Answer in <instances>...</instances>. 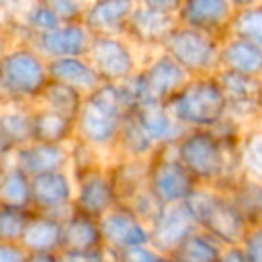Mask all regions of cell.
Wrapping results in <instances>:
<instances>
[{"label":"cell","instance_id":"cell-42","mask_svg":"<svg viewBox=\"0 0 262 262\" xmlns=\"http://www.w3.org/2000/svg\"><path fill=\"white\" fill-rule=\"evenodd\" d=\"M112 262H119V260H112Z\"/></svg>","mask_w":262,"mask_h":262},{"label":"cell","instance_id":"cell-18","mask_svg":"<svg viewBox=\"0 0 262 262\" xmlns=\"http://www.w3.org/2000/svg\"><path fill=\"white\" fill-rule=\"evenodd\" d=\"M133 113L158 151L174 147L187 133L165 102H151L133 110Z\"/></svg>","mask_w":262,"mask_h":262},{"label":"cell","instance_id":"cell-16","mask_svg":"<svg viewBox=\"0 0 262 262\" xmlns=\"http://www.w3.org/2000/svg\"><path fill=\"white\" fill-rule=\"evenodd\" d=\"M2 164H13L31 178L49 172H58L70 169V147L51 146V144L31 142L11 157L2 158Z\"/></svg>","mask_w":262,"mask_h":262},{"label":"cell","instance_id":"cell-23","mask_svg":"<svg viewBox=\"0 0 262 262\" xmlns=\"http://www.w3.org/2000/svg\"><path fill=\"white\" fill-rule=\"evenodd\" d=\"M34 142L51 146H70L76 140V122L51 110L34 106L33 112Z\"/></svg>","mask_w":262,"mask_h":262},{"label":"cell","instance_id":"cell-37","mask_svg":"<svg viewBox=\"0 0 262 262\" xmlns=\"http://www.w3.org/2000/svg\"><path fill=\"white\" fill-rule=\"evenodd\" d=\"M241 248L250 262H262V225L250 226Z\"/></svg>","mask_w":262,"mask_h":262},{"label":"cell","instance_id":"cell-6","mask_svg":"<svg viewBox=\"0 0 262 262\" xmlns=\"http://www.w3.org/2000/svg\"><path fill=\"white\" fill-rule=\"evenodd\" d=\"M221 38L178 26L162 51L183 67L190 77H208L221 70Z\"/></svg>","mask_w":262,"mask_h":262},{"label":"cell","instance_id":"cell-36","mask_svg":"<svg viewBox=\"0 0 262 262\" xmlns=\"http://www.w3.org/2000/svg\"><path fill=\"white\" fill-rule=\"evenodd\" d=\"M113 260L119 262H172V258L169 255L160 253L158 250H155L151 244L140 248H133V250H127L124 253H120Z\"/></svg>","mask_w":262,"mask_h":262},{"label":"cell","instance_id":"cell-22","mask_svg":"<svg viewBox=\"0 0 262 262\" xmlns=\"http://www.w3.org/2000/svg\"><path fill=\"white\" fill-rule=\"evenodd\" d=\"M221 70L262 79V49L243 38L226 36L221 47Z\"/></svg>","mask_w":262,"mask_h":262},{"label":"cell","instance_id":"cell-29","mask_svg":"<svg viewBox=\"0 0 262 262\" xmlns=\"http://www.w3.org/2000/svg\"><path fill=\"white\" fill-rule=\"evenodd\" d=\"M235 16L230 26L228 36L243 38L262 49V2L235 0Z\"/></svg>","mask_w":262,"mask_h":262},{"label":"cell","instance_id":"cell-3","mask_svg":"<svg viewBox=\"0 0 262 262\" xmlns=\"http://www.w3.org/2000/svg\"><path fill=\"white\" fill-rule=\"evenodd\" d=\"M200 230L207 232L223 246H241L250 230V221L233 198L215 187H198L185 201Z\"/></svg>","mask_w":262,"mask_h":262},{"label":"cell","instance_id":"cell-12","mask_svg":"<svg viewBox=\"0 0 262 262\" xmlns=\"http://www.w3.org/2000/svg\"><path fill=\"white\" fill-rule=\"evenodd\" d=\"M151 246L164 255H172L200 230L190 210L182 205L164 207L158 215L149 223Z\"/></svg>","mask_w":262,"mask_h":262},{"label":"cell","instance_id":"cell-8","mask_svg":"<svg viewBox=\"0 0 262 262\" xmlns=\"http://www.w3.org/2000/svg\"><path fill=\"white\" fill-rule=\"evenodd\" d=\"M88 59L102 83L122 84L142 69L139 49L126 36H94Z\"/></svg>","mask_w":262,"mask_h":262},{"label":"cell","instance_id":"cell-4","mask_svg":"<svg viewBox=\"0 0 262 262\" xmlns=\"http://www.w3.org/2000/svg\"><path fill=\"white\" fill-rule=\"evenodd\" d=\"M167 106L187 131L214 129L228 119V99L215 76L192 77Z\"/></svg>","mask_w":262,"mask_h":262},{"label":"cell","instance_id":"cell-30","mask_svg":"<svg viewBox=\"0 0 262 262\" xmlns=\"http://www.w3.org/2000/svg\"><path fill=\"white\" fill-rule=\"evenodd\" d=\"M239 169L243 178L262 183V122L244 129L241 137Z\"/></svg>","mask_w":262,"mask_h":262},{"label":"cell","instance_id":"cell-17","mask_svg":"<svg viewBox=\"0 0 262 262\" xmlns=\"http://www.w3.org/2000/svg\"><path fill=\"white\" fill-rule=\"evenodd\" d=\"M137 0H95L84 15V27L94 36H126Z\"/></svg>","mask_w":262,"mask_h":262},{"label":"cell","instance_id":"cell-13","mask_svg":"<svg viewBox=\"0 0 262 262\" xmlns=\"http://www.w3.org/2000/svg\"><path fill=\"white\" fill-rule=\"evenodd\" d=\"M235 0H183L178 11L180 26L225 40L235 16Z\"/></svg>","mask_w":262,"mask_h":262},{"label":"cell","instance_id":"cell-10","mask_svg":"<svg viewBox=\"0 0 262 262\" xmlns=\"http://www.w3.org/2000/svg\"><path fill=\"white\" fill-rule=\"evenodd\" d=\"M76 178L67 171L49 172L33 178V210L65 223L74 214Z\"/></svg>","mask_w":262,"mask_h":262},{"label":"cell","instance_id":"cell-27","mask_svg":"<svg viewBox=\"0 0 262 262\" xmlns=\"http://www.w3.org/2000/svg\"><path fill=\"white\" fill-rule=\"evenodd\" d=\"M157 147L146 135V131L137 120L135 113L131 112L124 119L122 127H120L119 142H117L115 157L127 158V160H151L157 153Z\"/></svg>","mask_w":262,"mask_h":262},{"label":"cell","instance_id":"cell-31","mask_svg":"<svg viewBox=\"0 0 262 262\" xmlns=\"http://www.w3.org/2000/svg\"><path fill=\"white\" fill-rule=\"evenodd\" d=\"M223 248L225 246L219 241L203 230H198L171 258L172 262H217Z\"/></svg>","mask_w":262,"mask_h":262},{"label":"cell","instance_id":"cell-15","mask_svg":"<svg viewBox=\"0 0 262 262\" xmlns=\"http://www.w3.org/2000/svg\"><path fill=\"white\" fill-rule=\"evenodd\" d=\"M142 74L153 99L165 104H169V101L174 99L192 79L187 70L164 51L155 52L142 63Z\"/></svg>","mask_w":262,"mask_h":262},{"label":"cell","instance_id":"cell-20","mask_svg":"<svg viewBox=\"0 0 262 262\" xmlns=\"http://www.w3.org/2000/svg\"><path fill=\"white\" fill-rule=\"evenodd\" d=\"M49 76L51 81L74 88L84 97L92 95L104 84L88 58H65L49 61Z\"/></svg>","mask_w":262,"mask_h":262},{"label":"cell","instance_id":"cell-19","mask_svg":"<svg viewBox=\"0 0 262 262\" xmlns=\"http://www.w3.org/2000/svg\"><path fill=\"white\" fill-rule=\"evenodd\" d=\"M34 106L4 104L0 115V153L2 158L11 157L22 147L34 142L33 129Z\"/></svg>","mask_w":262,"mask_h":262},{"label":"cell","instance_id":"cell-41","mask_svg":"<svg viewBox=\"0 0 262 262\" xmlns=\"http://www.w3.org/2000/svg\"><path fill=\"white\" fill-rule=\"evenodd\" d=\"M27 262H59V257L54 253H34L29 255Z\"/></svg>","mask_w":262,"mask_h":262},{"label":"cell","instance_id":"cell-25","mask_svg":"<svg viewBox=\"0 0 262 262\" xmlns=\"http://www.w3.org/2000/svg\"><path fill=\"white\" fill-rule=\"evenodd\" d=\"M0 207L33 210V178L13 164H2Z\"/></svg>","mask_w":262,"mask_h":262},{"label":"cell","instance_id":"cell-34","mask_svg":"<svg viewBox=\"0 0 262 262\" xmlns=\"http://www.w3.org/2000/svg\"><path fill=\"white\" fill-rule=\"evenodd\" d=\"M70 172L74 176H81L86 174V172L99 169L102 165H108L101 160V151L94 149L88 144L81 142V140H74L70 144Z\"/></svg>","mask_w":262,"mask_h":262},{"label":"cell","instance_id":"cell-26","mask_svg":"<svg viewBox=\"0 0 262 262\" xmlns=\"http://www.w3.org/2000/svg\"><path fill=\"white\" fill-rule=\"evenodd\" d=\"M108 171L117 187V192L122 203H127L133 196L142 192L147 187V172H149V160H127L117 158L108 164Z\"/></svg>","mask_w":262,"mask_h":262},{"label":"cell","instance_id":"cell-39","mask_svg":"<svg viewBox=\"0 0 262 262\" xmlns=\"http://www.w3.org/2000/svg\"><path fill=\"white\" fill-rule=\"evenodd\" d=\"M29 253L22 248V244L0 243V262H27Z\"/></svg>","mask_w":262,"mask_h":262},{"label":"cell","instance_id":"cell-24","mask_svg":"<svg viewBox=\"0 0 262 262\" xmlns=\"http://www.w3.org/2000/svg\"><path fill=\"white\" fill-rule=\"evenodd\" d=\"M101 248H104L101 223L90 215L74 210V214L63 223V250L86 251Z\"/></svg>","mask_w":262,"mask_h":262},{"label":"cell","instance_id":"cell-35","mask_svg":"<svg viewBox=\"0 0 262 262\" xmlns=\"http://www.w3.org/2000/svg\"><path fill=\"white\" fill-rule=\"evenodd\" d=\"M61 24H83L90 2L81 0H47Z\"/></svg>","mask_w":262,"mask_h":262},{"label":"cell","instance_id":"cell-38","mask_svg":"<svg viewBox=\"0 0 262 262\" xmlns=\"http://www.w3.org/2000/svg\"><path fill=\"white\" fill-rule=\"evenodd\" d=\"M58 257L59 262H112L113 260L104 248H101V250H86V251L61 250L58 253Z\"/></svg>","mask_w":262,"mask_h":262},{"label":"cell","instance_id":"cell-9","mask_svg":"<svg viewBox=\"0 0 262 262\" xmlns=\"http://www.w3.org/2000/svg\"><path fill=\"white\" fill-rule=\"evenodd\" d=\"M99 223H101L102 244L112 258H117L127 250L151 244L149 223L139 217L126 205H119Z\"/></svg>","mask_w":262,"mask_h":262},{"label":"cell","instance_id":"cell-5","mask_svg":"<svg viewBox=\"0 0 262 262\" xmlns=\"http://www.w3.org/2000/svg\"><path fill=\"white\" fill-rule=\"evenodd\" d=\"M180 0H139L127 24L126 38L139 51H162L172 31L180 26Z\"/></svg>","mask_w":262,"mask_h":262},{"label":"cell","instance_id":"cell-21","mask_svg":"<svg viewBox=\"0 0 262 262\" xmlns=\"http://www.w3.org/2000/svg\"><path fill=\"white\" fill-rule=\"evenodd\" d=\"M20 244L29 255H58L63 250V223L47 214L33 212V217H31L29 226H27Z\"/></svg>","mask_w":262,"mask_h":262},{"label":"cell","instance_id":"cell-11","mask_svg":"<svg viewBox=\"0 0 262 262\" xmlns=\"http://www.w3.org/2000/svg\"><path fill=\"white\" fill-rule=\"evenodd\" d=\"M74 178H76L74 207L81 214H86L101 221L106 214L122 205L112 174L108 171V165H102L86 174L74 176Z\"/></svg>","mask_w":262,"mask_h":262},{"label":"cell","instance_id":"cell-28","mask_svg":"<svg viewBox=\"0 0 262 262\" xmlns=\"http://www.w3.org/2000/svg\"><path fill=\"white\" fill-rule=\"evenodd\" d=\"M84 101H86V97H84L83 94H79L77 90H74V88H70V86H65V84H61V83L51 81L36 106L51 110V112H56V113H59V115L67 117V119L76 122L81 110H83V106H84Z\"/></svg>","mask_w":262,"mask_h":262},{"label":"cell","instance_id":"cell-7","mask_svg":"<svg viewBox=\"0 0 262 262\" xmlns=\"http://www.w3.org/2000/svg\"><path fill=\"white\" fill-rule=\"evenodd\" d=\"M147 187L162 207H169L185 203L201 185L180 162L174 147H167L157 151L149 160Z\"/></svg>","mask_w":262,"mask_h":262},{"label":"cell","instance_id":"cell-14","mask_svg":"<svg viewBox=\"0 0 262 262\" xmlns=\"http://www.w3.org/2000/svg\"><path fill=\"white\" fill-rule=\"evenodd\" d=\"M94 34L84 24H63L56 31L29 38L27 43L47 61L65 58H88Z\"/></svg>","mask_w":262,"mask_h":262},{"label":"cell","instance_id":"cell-33","mask_svg":"<svg viewBox=\"0 0 262 262\" xmlns=\"http://www.w3.org/2000/svg\"><path fill=\"white\" fill-rule=\"evenodd\" d=\"M34 210H15L0 207V243L20 244Z\"/></svg>","mask_w":262,"mask_h":262},{"label":"cell","instance_id":"cell-2","mask_svg":"<svg viewBox=\"0 0 262 262\" xmlns=\"http://www.w3.org/2000/svg\"><path fill=\"white\" fill-rule=\"evenodd\" d=\"M49 83V61L29 43H15L4 49L0 65L4 104L36 106Z\"/></svg>","mask_w":262,"mask_h":262},{"label":"cell","instance_id":"cell-40","mask_svg":"<svg viewBox=\"0 0 262 262\" xmlns=\"http://www.w3.org/2000/svg\"><path fill=\"white\" fill-rule=\"evenodd\" d=\"M217 262H250L244 255L243 248L241 246H226L223 248L221 257Z\"/></svg>","mask_w":262,"mask_h":262},{"label":"cell","instance_id":"cell-32","mask_svg":"<svg viewBox=\"0 0 262 262\" xmlns=\"http://www.w3.org/2000/svg\"><path fill=\"white\" fill-rule=\"evenodd\" d=\"M228 194L233 198L250 225H262V183L241 178Z\"/></svg>","mask_w":262,"mask_h":262},{"label":"cell","instance_id":"cell-1","mask_svg":"<svg viewBox=\"0 0 262 262\" xmlns=\"http://www.w3.org/2000/svg\"><path fill=\"white\" fill-rule=\"evenodd\" d=\"M131 112L133 108L122 86L104 83L84 101L76 120V139L101 153H115L120 127Z\"/></svg>","mask_w":262,"mask_h":262}]
</instances>
